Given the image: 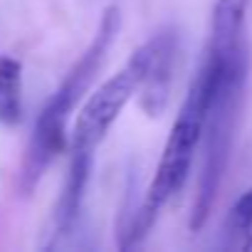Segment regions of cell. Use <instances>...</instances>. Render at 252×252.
I'll use <instances>...</instances> for the list:
<instances>
[{
    "label": "cell",
    "mask_w": 252,
    "mask_h": 252,
    "mask_svg": "<svg viewBox=\"0 0 252 252\" xmlns=\"http://www.w3.org/2000/svg\"><path fill=\"white\" fill-rule=\"evenodd\" d=\"M92 163H94V156H84V154H72L69 156V171H67V178H64V188H62V195L55 205L50 230H47V240L42 242L45 250L57 247L74 230L82 203H84Z\"/></svg>",
    "instance_id": "cell-6"
},
{
    "label": "cell",
    "mask_w": 252,
    "mask_h": 252,
    "mask_svg": "<svg viewBox=\"0 0 252 252\" xmlns=\"http://www.w3.org/2000/svg\"><path fill=\"white\" fill-rule=\"evenodd\" d=\"M119 28H121V13L116 5H109L99 20V28H96L92 42L87 45L82 57L69 67V72L64 74V79L60 82L55 94L47 99L40 116L35 119L32 136L28 141V149H25V156L20 163V173H18L20 195H30L37 188V183L42 181L50 163L67 149L69 116L77 109V104L82 101L84 92L96 79V74L119 35Z\"/></svg>",
    "instance_id": "cell-2"
},
{
    "label": "cell",
    "mask_w": 252,
    "mask_h": 252,
    "mask_svg": "<svg viewBox=\"0 0 252 252\" xmlns=\"http://www.w3.org/2000/svg\"><path fill=\"white\" fill-rule=\"evenodd\" d=\"M203 72L208 77V101L203 116V134H200V176L198 188L190 208V230L198 232L218 200L222 178L227 173V163L232 156L240 111L245 101V84H247V50L235 55H210L205 52Z\"/></svg>",
    "instance_id": "cell-1"
},
{
    "label": "cell",
    "mask_w": 252,
    "mask_h": 252,
    "mask_svg": "<svg viewBox=\"0 0 252 252\" xmlns=\"http://www.w3.org/2000/svg\"><path fill=\"white\" fill-rule=\"evenodd\" d=\"M245 10H247V0H215L208 52L232 55V52L247 47V42H245Z\"/></svg>",
    "instance_id": "cell-7"
},
{
    "label": "cell",
    "mask_w": 252,
    "mask_h": 252,
    "mask_svg": "<svg viewBox=\"0 0 252 252\" xmlns=\"http://www.w3.org/2000/svg\"><path fill=\"white\" fill-rule=\"evenodd\" d=\"M205 101H208V77L200 67L198 74L193 77L188 94L181 104V111H178V116L171 126V134L166 139L161 161L156 166V176L149 183L144 200L134 210L126 232H121L124 235L121 242H119L121 250H131V247L141 245L149 237L156 220L161 218L163 208L186 186L188 173H190L193 161H195V154H198V146H200Z\"/></svg>",
    "instance_id": "cell-3"
},
{
    "label": "cell",
    "mask_w": 252,
    "mask_h": 252,
    "mask_svg": "<svg viewBox=\"0 0 252 252\" xmlns=\"http://www.w3.org/2000/svg\"><path fill=\"white\" fill-rule=\"evenodd\" d=\"M225 245L232 250L252 252V188L242 193L225 220Z\"/></svg>",
    "instance_id": "cell-9"
},
{
    "label": "cell",
    "mask_w": 252,
    "mask_h": 252,
    "mask_svg": "<svg viewBox=\"0 0 252 252\" xmlns=\"http://www.w3.org/2000/svg\"><path fill=\"white\" fill-rule=\"evenodd\" d=\"M23 62L18 57H0V124L18 126L23 121Z\"/></svg>",
    "instance_id": "cell-8"
},
{
    "label": "cell",
    "mask_w": 252,
    "mask_h": 252,
    "mask_svg": "<svg viewBox=\"0 0 252 252\" xmlns=\"http://www.w3.org/2000/svg\"><path fill=\"white\" fill-rule=\"evenodd\" d=\"M149 60H151V47L146 40L114 77H109L84 101L69 134V144H67L69 154L94 156V151L99 149V144L114 126V121L121 116L124 106L139 94L149 72Z\"/></svg>",
    "instance_id": "cell-4"
},
{
    "label": "cell",
    "mask_w": 252,
    "mask_h": 252,
    "mask_svg": "<svg viewBox=\"0 0 252 252\" xmlns=\"http://www.w3.org/2000/svg\"><path fill=\"white\" fill-rule=\"evenodd\" d=\"M149 47H151V60L146 79L139 89V104L151 119H156L166 111L171 99V82L178 62L181 35L176 28H161L158 32L151 35Z\"/></svg>",
    "instance_id": "cell-5"
}]
</instances>
